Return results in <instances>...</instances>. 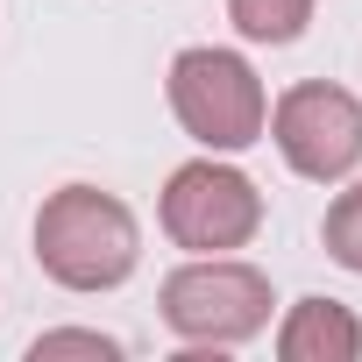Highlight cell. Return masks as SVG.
<instances>
[{"label": "cell", "mask_w": 362, "mask_h": 362, "mask_svg": "<svg viewBox=\"0 0 362 362\" xmlns=\"http://www.w3.org/2000/svg\"><path fill=\"white\" fill-rule=\"evenodd\" d=\"M135 256H142L135 214L114 192L64 185L57 199H43V214H36V263L64 291H114L135 270Z\"/></svg>", "instance_id": "1"}, {"label": "cell", "mask_w": 362, "mask_h": 362, "mask_svg": "<svg viewBox=\"0 0 362 362\" xmlns=\"http://www.w3.org/2000/svg\"><path fill=\"white\" fill-rule=\"evenodd\" d=\"M163 320L185 341H249L270 327V277L249 263H192L163 284Z\"/></svg>", "instance_id": "4"}, {"label": "cell", "mask_w": 362, "mask_h": 362, "mask_svg": "<svg viewBox=\"0 0 362 362\" xmlns=\"http://www.w3.org/2000/svg\"><path fill=\"white\" fill-rule=\"evenodd\" d=\"M228 15L249 43H298L313 22V0H228Z\"/></svg>", "instance_id": "7"}, {"label": "cell", "mask_w": 362, "mask_h": 362, "mask_svg": "<svg viewBox=\"0 0 362 362\" xmlns=\"http://www.w3.org/2000/svg\"><path fill=\"white\" fill-rule=\"evenodd\" d=\"M277 149L298 177H348L362 163V107L341 86H291L277 100Z\"/></svg>", "instance_id": "5"}, {"label": "cell", "mask_w": 362, "mask_h": 362, "mask_svg": "<svg viewBox=\"0 0 362 362\" xmlns=\"http://www.w3.org/2000/svg\"><path fill=\"white\" fill-rule=\"evenodd\" d=\"M263 228V192L249 185L242 170L228 163H185V170H170V185H163V235L177 249H242L249 235Z\"/></svg>", "instance_id": "3"}, {"label": "cell", "mask_w": 362, "mask_h": 362, "mask_svg": "<svg viewBox=\"0 0 362 362\" xmlns=\"http://www.w3.org/2000/svg\"><path fill=\"white\" fill-rule=\"evenodd\" d=\"M170 107L206 149H249L263 135V86L235 50H185L170 64Z\"/></svg>", "instance_id": "2"}, {"label": "cell", "mask_w": 362, "mask_h": 362, "mask_svg": "<svg viewBox=\"0 0 362 362\" xmlns=\"http://www.w3.org/2000/svg\"><path fill=\"white\" fill-rule=\"evenodd\" d=\"M327 256L362 277V185H348V192L327 206Z\"/></svg>", "instance_id": "8"}, {"label": "cell", "mask_w": 362, "mask_h": 362, "mask_svg": "<svg viewBox=\"0 0 362 362\" xmlns=\"http://www.w3.org/2000/svg\"><path fill=\"white\" fill-rule=\"evenodd\" d=\"M277 355L284 362H355L362 355V327L334 298H298L284 334H277Z\"/></svg>", "instance_id": "6"}, {"label": "cell", "mask_w": 362, "mask_h": 362, "mask_svg": "<svg viewBox=\"0 0 362 362\" xmlns=\"http://www.w3.org/2000/svg\"><path fill=\"white\" fill-rule=\"evenodd\" d=\"M50 355H100V362H107L114 341H107V334H43V341H36V362H50Z\"/></svg>", "instance_id": "9"}]
</instances>
